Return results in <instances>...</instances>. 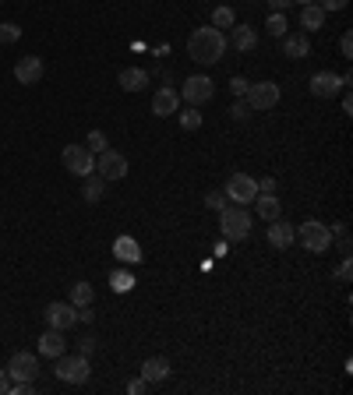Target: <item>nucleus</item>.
I'll use <instances>...</instances> for the list:
<instances>
[{
    "label": "nucleus",
    "mask_w": 353,
    "mask_h": 395,
    "mask_svg": "<svg viewBox=\"0 0 353 395\" xmlns=\"http://www.w3.org/2000/svg\"><path fill=\"white\" fill-rule=\"evenodd\" d=\"M233 22H237V18H233L230 8H216V11H212V25H216V29H233Z\"/></svg>",
    "instance_id": "nucleus-29"
},
{
    "label": "nucleus",
    "mask_w": 353,
    "mask_h": 395,
    "mask_svg": "<svg viewBox=\"0 0 353 395\" xmlns=\"http://www.w3.org/2000/svg\"><path fill=\"white\" fill-rule=\"evenodd\" d=\"M283 54H286L290 61H304V57L311 54L307 36H304V32H300V36H283Z\"/></svg>",
    "instance_id": "nucleus-20"
},
{
    "label": "nucleus",
    "mask_w": 353,
    "mask_h": 395,
    "mask_svg": "<svg viewBox=\"0 0 353 395\" xmlns=\"http://www.w3.org/2000/svg\"><path fill=\"white\" fill-rule=\"evenodd\" d=\"M113 254H117L120 261H128V265H138V261H142V247H138L135 237H117V240H113Z\"/></svg>",
    "instance_id": "nucleus-19"
},
{
    "label": "nucleus",
    "mask_w": 353,
    "mask_h": 395,
    "mask_svg": "<svg viewBox=\"0 0 353 395\" xmlns=\"http://www.w3.org/2000/svg\"><path fill=\"white\" fill-rule=\"evenodd\" d=\"M339 54H342V57H346V61H349V57H353V36H349V32H346V36H342V39H339Z\"/></svg>",
    "instance_id": "nucleus-37"
},
{
    "label": "nucleus",
    "mask_w": 353,
    "mask_h": 395,
    "mask_svg": "<svg viewBox=\"0 0 353 395\" xmlns=\"http://www.w3.org/2000/svg\"><path fill=\"white\" fill-rule=\"evenodd\" d=\"M265 29H268L272 39H275V36H286V18H283V11H272V15L265 18Z\"/></svg>",
    "instance_id": "nucleus-26"
},
{
    "label": "nucleus",
    "mask_w": 353,
    "mask_h": 395,
    "mask_svg": "<svg viewBox=\"0 0 353 395\" xmlns=\"http://www.w3.org/2000/svg\"><path fill=\"white\" fill-rule=\"evenodd\" d=\"M43 318H47V325H50V328L68 332V328H75V325H78V307H75V303H50V307L43 311Z\"/></svg>",
    "instance_id": "nucleus-12"
},
{
    "label": "nucleus",
    "mask_w": 353,
    "mask_h": 395,
    "mask_svg": "<svg viewBox=\"0 0 353 395\" xmlns=\"http://www.w3.org/2000/svg\"><path fill=\"white\" fill-rule=\"evenodd\" d=\"M43 75H47V64H43L39 57H22V61L15 64V78H18L22 85H39Z\"/></svg>",
    "instance_id": "nucleus-13"
},
{
    "label": "nucleus",
    "mask_w": 353,
    "mask_h": 395,
    "mask_svg": "<svg viewBox=\"0 0 353 395\" xmlns=\"http://www.w3.org/2000/svg\"><path fill=\"white\" fill-rule=\"evenodd\" d=\"M96 173H99L103 180H124V177H128V159H124L120 152L106 149V152L96 156Z\"/></svg>",
    "instance_id": "nucleus-10"
},
{
    "label": "nucleus",
    "mask_w": 353,
    "mask_h": 395,
    "mask_svg": "<svg viewBox=\"0 0 353 395\" xmlns=\"http://www.w3.org/2000/svg\"><path fill=\"white\" fill-rule=\"evenodd\" d=\"M103 191H106V180H103L99 173H96V177L89 173V177H85V201H89V205H96V201L103 198Z\"/></svg>",
    "instance_id": "nucleus-25"
},
{
    "label": "nucleus",
    "mask_w": 353,
    "mask_h": 395,
    "mask_svg": "<svg viewBox=\"0 0 353 395\" xmlns=\"http://www.w3.org/2000/svg\"><path fill=\"white\" fill-rule=\"evenodd\" d=\"M349 275H353V268H349V258H342V265H339V279H342V282H349Z\"/></svg>",
    "instance_id": "nucleus-40"
},
{
    "label": "nucleus",
    "mask_w": 353,
    "mask_h": 395,
    "mask_svg": "<svg viewBox=\"0 0 353 395\" xmlns=\"http://www.w3.org/2000/svg\"><path fill=\"white\" fill-rule=\"evenodd\" d=\"M187 54H191V61H198L202 68L219 64L223 54H226V36H223V29H216V25L194 29L191 39H187Z\"/></svg>",
    "instance_id": "nucleus-1"
},
{
    "label": "nucleus",
    "mask_w": 353,
    "mask_h": 395,
    "mask_svg": "<svg viewBox=\"0 0 353 395\" xmlns=\"http://www.w3.org/2000/svg\"><path fill=\"white\" fill-rule=\"evenodd\" d=\"M110 282H113V289H117V293H128V289L135 286V275H128V272H113V275H110Z\"/></svg>",
    "instance_id": "nucleus-31"
},
{
    "label": "nucleus",
    "mask_w": 353,
    "mask_h": 395,
    "mask_svg": "<svg viewBox=\"0 0 353 395\" xmlns=\"http://www.w3.org/2000/svg\"><path fill=\"white\" fill-rule=\"evenodd\" d=\"M92 300H96V289H92V282L78 279V282L71 286V303H75V307H89Z\"/></svg>",
    "instance_id": "nucleus-23"
},
{
    "label": "nucleus",
    "mask_w": 353,
    "mask_h": 395,
    "mask_svg": "<svg viewBox=\"0 0 353 395\" xmlns=\"http://www.w3.org/2000/svg\"><path fill=\"white\" fill-rule=\"evenodd\" d=\"M335 233H339V247H342V251H349V233H346V226H342V222L335 226Z\"/></svg>",
    "instance_id": "nucleus-39"
},
{
    "label": "nucleus",
    "mask_w": 353,
    "mask_h": 395,
    "mask_svg": "<svg viewBox=\"0 0 353 395\" xmlns=\"http://www.w3.org/2000/svg\"><path fill=\"white\" fill-rule=\"evenodd\" d=\"M0 4H4V0H0Z\"/></svg>",
    "instance_id": "nucleus-46"
},
{
    "label": "nucleus",
    "mask_w": 353,
    "mask_h": 395,
    "mask_svg": "<svg viewBox=\"0 0 353 395\" xmlns=\"http://www.w3.org/2000/svg\"><path fill=\"white\" fill-rule=\"evenodd\" d=\"M297 237L304 240V247L311 254H325L332 247V230L325 222H318V219H307L304 226H297Z\"/></svg>",
    "instance_id": "nucleus-3"
},
{
    "label": "nucleus",
    "mask_w": 353,
    "mask_h": 395,
    "mask_svg": "<svg viewBox=\"0 0 353 395\" xmlns=\"http://www.w3.org/2000/svg\"><path fill=\"white\" fill-rule=\"evenodd\" d=\"M275 191V177H261L258 180V194H272Z\"/></svg>",
    "instance_id": "nucleus-38"
},
{
    "label": "nucleus",
    "mask_w": 353,
    "mask_h": 395,
    "mask_svg": "<svg viewBox=\"0 0 353 395\" xmlns=\"http://www.w3.org/2000/svg\"><path fill=\"white\" fill-rule=\"evenodd\" d=\"M279 85L275 82H254L251 89H247V106L251 110H272L275 103H279Z\"/></svg>",
    "instance_id": "nucleus-11"
},
{
    "label": "nucleus",
    "mask_w": 353,
    "mask_h": 395,
    "mask_svg": "<svg viewBox=\"0 0 353 395\" xmlns=\"http://www.w3.org/2000/svg\"><path fill=\"white\" fill-rule=\"evenodd\" d=\"M18 36H22V29H18L15 22H0V46L18 43Z\"/></svg>",
    "instance_id": "nucleus-27"
},
{
    "label": "nucleus",
    "mask_w": 353,
    "mask_h": 395,
    "mask_svg": "<svg viewBox=\"0 0 353 395\" xmlns=\"http://www.w3.org/2000/svg\"><path fill=\"white\" fill-rule=\"evenodd\" d=\"M223 194H226V201H233V205H251V201L258 198V180L247 177V173H230Z\"/></svg>",
    "instance_id": "nucleus-5"
},
{
    "label": "nucleus",
    "mask_w": 353,
    "mask_h": 395,
    "mask_svg": "<svg viewBox=\"0 0 353 395\" xmlns=\"http://www.w3.org/2000/svg\"><path fill=\"white\" fill-rule=\"evenodd\" d=\"M314 4H318V8L328 15V11H342V8L349 4V0H314Z\"/></svg>",
    "instance_id": "nucleus-35"
},
{
    "label": "nucleus",
    "mask_w": 353,
    "mask_h": 395,
    "mask_svg": "<svg viewBox=\"0 0 353 395\" xmlns=\"http://www.w3.org/2000/svg\"><path fill=\"white\" fill-rule=\"evenodd\" d=\"M205 205H209L212 212H223V208H226V194H219V191H209V194H205Z\"/></svg>",
    "instance_id": "nucleus-32"
},
{
    "label": "nucleus",
    "mask_w": 353,
    "mask_h": 395,
    "mask_svg": "<svg viewBox=\"0 0 353 395\" xmlns=\"http://www.w3.org/2000/svg\"><path fill=\"white\" fill-rule=\"evenodd\" d=\"M78 318H82V321H92V318H96V314H92V311H89V307H78Z\"/></svg>",
    "instance_id": "nucleus-44"
},
{
    "label": "nucleus",
    "mask_w": 353,
    "mask_h": 395,
    "mask_svg": "<svg viewBox=\"0 0 353 395\" xmlns=\"http://www.w3.org/2000/svg\"><path fill=\"white\" fill-rule=\"evenodd\" d=\"M180 127H184V131H198V127H202V113H198L194 106L184 110V113H180Z\"/></svg>",
    "instance_id": "nucleus-30"
},
{
    "label": "nucleus",
    "mask_w": 353,
    "mask_h": 395,
    "mask_svg": "<svg viewBox=\"0 0 353 395\" xmlns=\"http://www.w3.org/2000/svg\"><path fill=\"white\" fill-rule=\"evenodd\" d=\"M212 96H216V85H212L209 75H191V78L184 82V89H180V99H187V106H202V103H209Z\"/></svg>",
    "instance_id": "nucleus-9"
},
{
    "label": "nucleus",
    "mask_w": 353,
    "mask_h": 395,
    "mask_svg": "<svg viewBox=\"0 0 353 395\" xmlns=\"http://www.w3.org/2000/svg\"><path fill=\"white\" fill-rule=\"evenodd\" d=\"M254 208H258V215H261L265 222L279 219V212H283V205H279L275 191H272V194H258V198H254Z\"/></svg>",
    "instance_id": "nucleus-21"
},
{
    "label": "nucleus",
    "mask_w": 353,
    "mask_h": 395,
    "mask_svg": "<svg viewBox=\"0 0 353 395\" xmlns=\"http://www.w3.org/2000/svg\"><path fill=\"white\" fill-rule=\"evenodd\" d=\"M117 82H120L124 92H142V89L149 85V71H145V68H124V71L117 75Z\"/></svg>",
    "instance_id": "nucleus-17"
},
{
    "label": "nucleus",
    "mask_w": 353,
    "mask_h": 395,
    "mask_svg": "<svg viewBox=\"0 0 353 395\" xmlns=\"http://www.w3.org/2000/svg\"><path fill=\"white\" fill-rule=\"evenodd\" d=\"M54 374H57L61 381H68V384H85V381L92 377V367H89V356H64V353H61Z\"/></svg>",
    "instance_id": "nucleus-4"
},
{
    "label": "nucleus",
    "mask_w": 353,
    "mask_h": 395,
    "mask_svg": "<svg viewBox=\"0 0 353 395\" xmlns=\"http://www.w3.org/2000/svg\"><path fill=\"white\" fill-rule=\"evenodd\" d=\"M177 106H180V92H173V89H166V85L152 96V113H156V117H173Z\"/></svg>",
    "instance_id": "nucleus-15"
},
{
    "label": "nucleus",
    "mask_w": 353,
    "mask_h": 395,
    "mask_svg": "<svg viewBox=\"0 0 353 395\" xmlns=\"http://www.w3.org/2000/svg\"><path fill=\"white\" fill-rule=\"evenodd\" d=\"M85 149H89L92 156L106 152V149H110V145H106V134H103V131H89V138H85Z\"/></svg>",
    "instance_id": "nucleus-28"
},
{
    "label": "nucleus",
    "mask_w": 353,
    "mask_h": 395,
    "mask_svg": "<svg viewBox=\"0 0 353 395\" xmlns=\"http://www.w3.org/2000/svg\"><path fill=\"white\" fill-rule=\"evenodd\" d=\"M268 4H272V11H286V8L293 4V0H268Z\"/></svg>",
    "instance_id": "nucleus-43"
},
{
    "label": "nucleus",
    "mask_w": 353,
    "mask_h": 395,
    "mask_svg": "<svg viewBox=\"0 0 353 395\" xmlns=\"http://www.w3.org/2000/svg\"><path fill=\"white\" fill-rule=\"evenodd\" d=\"M293 240H297V226L293 222H286V219H272L268 222V244L272 247L286 251V247H293Z\"/></svg>",
    "instance_id": "nucleus-14"
},
{
    "label": "nucleus",
    "mask_w": 353,
    "mask_h": 395,
    "mask_svg": "<svg viewBox=\"0 0 353 395\" xmlns=\"http://www.w3.org/2000/svg\"><path fill=\"white\" fill-rule=\"evenodd\" d=\"M8 377H11V384L36 381V377H39V356H36V353H15V356L8 360Z\"/></svg>",
    "instance_id": "nucleus-7"
},
{
    "label": "nucleus",
    "mask_w": 353,
    "mask_h": 395,
    "mask_svg": "<svg viewBox=\"0 0 353 395\" xmlns=\"http://www.w3.org/2000/svg\"><path fill=\"white\" fill-rule=\"evenodd\" d=\"M142 377H145L149 384L166 381V377H170V360H166V356H149V360L142 363Z\"/></svg>",
    "instance_id": "nucleus-16"
},
{
    "label": "nucleus",
    "mask_w": 353,
    "mask_h": 395,
    "mask_svg": "<svg viewBox=\"0 0 353 395\" xmlns=\"http://www.w3.org/2000/svg\"><path fill=\"white\" fill-rule=\"evenodd\" d=\"M219 230L226 240H247L251 233V215H247V205H226L219 212Z\"/></svg>",
    "instance_id": "nucleus-2"
},
{
    "label": "nucleus",
    "mask_w": 353,
    "mask_h": 395,
    "mask_svg": "<svg viewBox=\"0 0 353 395\" xmlns=\"http://www.w3.org/2000/svg\"><path fill=\"white\" fill-rule=\"evenodd\" d=\"M64 349H68V339L61 335V328H50L47 335H39V353H43V356L57 360V356H61Z\"/></svg>",
    "instance_id": "nucleus-18"
},
{
    "label": "nucleus",
    "mask_w": 353,
    "mask_h": 395,
    "mask_svg": "<svg viewBox=\"0 0 353 395\" xmlns=\"http://www.w3.org/2000/svg\"><path fill=\"white\" fill-rule=\"evenodd\" d=\"M230 117H233V120H247V117H251L247 99H237V103H233V110H230Z\"/></svg>",
    "instance_id": "nucleus-33"
},
{
    "label": "nucleus",
    "mask_w": 353,
    "mask_h": 395,
    "mask_svg": "<svg viewBox=\"0 0 353 395\" xmlns=\"http://www.w3.org/2000/svg\"><path fill=\"white\" fill-rule=\"evenodd\" d=\"M8 388H11V377H8V370H0V395H8Z\"/></svg>",
    "instance_id": "nucleus-42"
},
{
    "label": "nucleus",
    "mask_w": 353,
    "mask_h": 395,
    "mask_svg": "<svg viewBox=\"0 0 353 395\" xmlns=\"http://www.w3.org/2000/svg\"><path fill=\"white\" fill-rule=\"evenodd\" d=\"M61 159H64V170H71L75 177L96 173V156H92L85 145H68V149L61 152Z\"/></svg>",
    "instance_id": "nucleus-6"
},
{
    "label": "nucleus",
    "mask_w": 353,
    "mask_h": 395,
    "mask_svg": "<svg viewBox=\"0 0 353 395\" xmlns=\"http://www.w3.org/2000/svg\"><path fill=\"white\" fill-rule=\"evenodd\" d=\"M297 4H300V8H304V4H314V0H297Z\"/></svg>",
    "instance_id": "nucleus-45"
},
{
    "label": "nucleus",
    "mask_w": 353,
    "mask_h": 395,
    "mask_svg": "<svg viewBox=\"0 0 353 395\" xmlns=\"http://www.w3.org/2000/svg\"><path fill=\"white\" fill-rule=\"evenodd\" d=\"M92 349H96V335H85V339H82V356H89Z\"/></svg>",
    "instance_id": "nucleus-41"
},
{
    "label": "nucleus",
    "mask_w": 353,
    "mask_h": 395,
    "mask_svg": "<svg viewBox=\"0 0 353 395\" xmlns=\"http://www.w3.org/2000/svg\"><path fill=\"white\" fill-rule=\"evenodd\" d=\"M233 46H237L240 54L254 50V46H258V32L247 29V25H233Z\"/></svg>",
    "instance_id": "nucleus-22"
},
{
    "label": "nucleus",
    "mask_w": 353,
    "mask_h": 395,
    "mask_svg": "<svg viewBox=\"0 0 353 395\" xmlns=\"http://www.w3.org/2000/svg\"><path fill=\"white\" fill-rule=\"evenodd\" d=\"M349 85V75H332V71H318L314 78H311V96H318V99H332V96H339L342 89Z\"/></svg>",
    "instance_id": "nucleus-8"
},
{
    "label": "nucleus",
    "mask_w": 353,
    "mask_h": 395,
    "mask_svg": "<svg viewBox=\"0 0 353 395\" xmlns=\"http://www.w3.org/2000/svg\"><path fill=\"white\" fill-rule=\"evenodd\" d=\"M247 89H251V82H247V78H233V82H230V92H233L237 99H244V96H247Z\"/></svg>",
    "instance_id": "nucleus-34"
},
{
    "label": "nucleus",
    "mask_w": 353,
    "mask_h": 395,
    "mask_svg": "<svg viewBox=\"0 0 353 395\" xmlns=\"http://www.w3.org/2000/svg\"><path fill=\"white\" fill-rule=\"evenodd\" d=\"M300 25H304V29H321V25H325V11H321L318 4H304Z\"/></svg>",
    "instance_id": "nucleus-24"
},
{
    "label": "nucleus",
    "mask_w": 353,
    "mask_h": 395,
    "mask_svg": "<svg viewBox=\"0 0 353 395\" xmlns=\"http://www.w3.org/2000/svg\"><path fill=\"white\" fill-rule=\"evenodd\" d=\"M145 388H149L145 377H131V381H128V395H145Z\"/></svg>",
    "instance_id": "nucleus-36"
}]
</instances>
